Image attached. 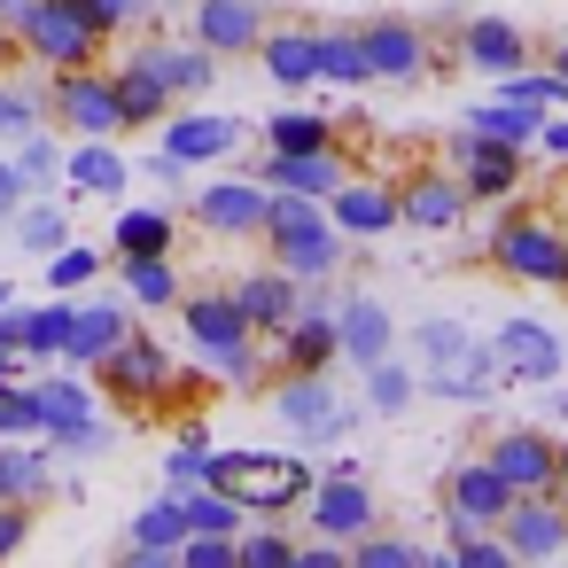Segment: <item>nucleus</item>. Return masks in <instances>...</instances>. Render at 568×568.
<instances>
[{
  "mask_svg": "<svg viewBox=\"0 0 568 568\" xmlns=\"http://www.w3.org/2000/svg\"><path fill=\"white\" fill-rule=\"evenodd\" d=\"M552 71H560V79H568V40H560V48H552Z\"/></svg>",
  "mask_w": 568,
  "mask_h": 568,
  "instance_id": "obj_60",
  "label": "nucleus"
},
{
  "mask_svg": "<svg viewBox=\"0 0 568 568\" xmlns=\"http://www.w3.org/2000/svg\"><path fill=\"white\" fill-rule=\"evenodd\" d=\"M537 125H545V110H537V102H514V94H490V102L467 110V133H490V141H506V149H529Z\"/></svg>",
  "mask_w": 568,
  "mask_h": 568,
  "instance_id": "obj_31",
  "label": "nucleus"
},
{
  "mask_svg": "<svg viewBox=\"0 0 568 568\" xmlns=\"http://www.w3.org/2000/svg\"><path fill=\"white\" fill-rule=\"evenodd\" d=\"M234 552H242V568H296V537L288 529H242Z\"/></svg>",
  "mask_w": 568,
  "mask_h": 568,
  "instance_id": "obj_48",
  "label": "nucleus"
},
{
  "mask_svg": "<svg viewBox=\"0 0 568 568\" xmlns=\"http://www.w3.org/2000/svg\"><path fill=\"white\" fill-rule=\"evenodd\" d=\"M125 180H133V164L110 141H79L63 156V187H79V195H125Z\"/></svg>",
  "mask_w": 568,
  "mask_h": 568,
  "instance_id": "obj_29",
  "label": "nucleus"
},
{
  "mask_svg": "<svg viewBox=\"0 0 568 568\" xmlns=\"http://www.w3.org/2000/svg\"><path fill=\"white\" fill-rule=\"evenodd\" d=\"M110 79H118V110H125V125H156V118L172 110V87H164L149 63H133V55H125Z\"/></svg>",
  "mask_w": 568,
  "mask_h": 568,
  "instance_id": "obj_36",
  "label": "nucleus"
},
{
  "mask_svg": "<svg viewBox=\"0 0 568 568\" xmlns=\"http://www.w3.org/2000/svg\"><path fill=\"white\" fill-rule=\"evenodd\" d=\"M180 568H242V552H234V537H219V529H187Z\"/></svg>",
  "mask_w": 568,
  "mask_h": 568,
  "instance_id": "obj_49",
  "label": "nucleus"
},
{
  "mask_svg": "<svg viewBox=\"0 0 568 568\" xmlns=\"http://www.w3.org/2000/svg\"><path fill=\"white\" fill-rule=\"evenodd\" d=\"M48 118H55L71 141H118V133H125L118 79H110L102 63H87V71H48Z\"/></svg>",
  "mask_w": 568,
  "mask_h": 568,
  "instance_id": "obj_6",
  "label": "nucleus"
},
{
  "mask_svg": "<svg viewBox=\"0 0 568 568\" xmlns=\"http://www.w3.org/2000/svg\"><path fill=\"white\" fill-rule=\"evenodd\" d=\"M32 125H48V87H9L0 79V141H17Z\"/></svg>",
  "mask_w": 568,
  "mask_h": 568,
  "instance_id": "obj_44",
  "label": "nucleus"
},
{
  "mask_svg": "<svg viewBox=\"0 0 568 568\" xmlns=\"http://www.w3.org/2000/svg\"><path fill=\"white\" fill-rule=\"evenodd\" d=\"M257 242H265L273 265L296 273L304 288H312V281H335L343 257H351V234L327 219V203H320V195H288V187H273V211H265V234H257Z\"/></svg>",
  "mask_w": 568,
  "mask_h": 568,
  "instance_id": "obj_1",
  "label": "nucleus"
},
{
  "mask_svg": "<svg viewBox=\"0 0 568 568\" xmlns=\"http://www.w3.org/2000/svg\"><path fill=\"white\" fill-rule=\"evenodd\" d=\"M327 141H335V125L320 110H281L265 125V149H327Z\"/></svg>",
  "mask_w": 568,
  "mask_h": 568,
  "instance_id": "obj_45",
  "label": "nucleus"
},
{
  "mask_svg": "<svg viewBox=\"0 0 568 568\" xmlns=\"http://www.w3.org/2000/svg\"><path fill=\"white\" fill-rule=\"evenodd\" d=\"M133 63H149V71L172 87V102H195V94H211V79H219V55H211L203 40H149V48H133Z\"/></svg>",
  "mask_w": 568,
  "mask_h": 568,
  "instance_id": "obj_20",
  "label": "nucleus"
},
{
  "mask_svg": "<svg viewBox=\"0 0 568 568\" xmlns=\"http://www.w3.org/2000/svg\"><path fill=\"white\" fill-rule=\"evenodd\" d=\"M514 506V483L475 452V459H459L452 475H444V537L459 545L467 529H498V514Z\"/></svg>",
  "mask_w": 568,
  "mask_h": 568,
  "instance_id": "obj_10",
  "label": "nucleus"
},
{
  "mask_svg": "<svg viewBox=\"0 0 568 568\" xmlns=\"http://www.w3.org/2000/svg\"><path fill=\"white\" fill-rule=\"evenodd\" d=\"M180 506H187V529H219V537H242V506L219 490V483H195V490H180Z\"/></svg>",
  "mask_w": 568,
  "mask_h": 568,
  "instance_id": "obj_42",
  "label": "nucleus"
},
{
  "mask_svg": "<svg viewBox=\"0 0 568 568\" xmlns=\"http://www.w3.org/2000/svg\"><path fill=\"white\" fill-rule=\"evenodd\" d=\"M452 172H459L467 203H506V195L521 187V149H506V141H490V133H459V141H452Z\"/></svg>",
  "mask_w": 568,
  "mask_h": 568,
  "instance_id": "obj_16",
  "label": "nucleus"
},
{
  "mask_svg": "<svg viewBox=\"0 0 568 568\" xmlns=\"http://www.w3.org/2000/svg\"><path fill=\"white\" fill-rule=\"evenodd\" d=\"M467 351H483V343H475L459 320H420V327H413V358H420V374H428V366H452V358H467Z\"/></svg>",
  "mask_w": 568,
  "mask_h": 568,
  "instance_id": "obj_41",
  "label": "nucleus"
},
{
  "mask_svg": "<svg viewBox=\"0 0 568 568\" xmlns=\"http://www.w3.org/2000/svg\"><path fill=\"white\" fill-rule=\"evenodd\" d=\"M560 506H568V475H560Z\"/></svg>",
  "mask_w": 568,
  "mask_h": 568,
  "instance_id": "obj_63",
  "label": "nucleus"
},
{
  "mask_svg": "<svg viewBox=\"0 0 568 568\" xmlns=\"http://www.w3.org/2000/svg\"><path fill=\"white\" fill-rule=\"evenodd\" d=\"M490 265L521 288H568V226L560 219H537V211H506L490 226Z\"/></svg>",
  "mask_w": 568,
  "mask_h": 568,
  "instance_id": "obj_4",
  "label": "nucleus"
},
{
  "mask_svg": "<svg viewBox=\"0 0 568 568\" xmlns=\"http://www.w3.org/2000/svg\"><path fill=\"white\" fill-rule=\"evenodd\" d=\"M32 405H40V428H48V436L94 420V389H87L79 374H40V382H32Z\"/></svg>",
  "mask_w": 568,
  "mask_h": 568,
  "instance_id": "obj_35",
  "label": "nucleus"
},
{
  "mask_svg": "<svg viewBox=\"0 0 568 568\" xmlns=\"http://www.w3.org/2000/svg\"><path fill=\"white\" fill-rule=\"evenodd\" d=\"M257 55H265L273 87H288V94L320 87V79H312V32H265V40H257Z\"/></svg>",
  "mask_w": 568,
  "mask_h": 568,
  "instance_id": "obj_39",
  "label": "nucleus"
},
{
  "mask_svg": "<svg viewBox=\"0 0 568 568\" xmlns=\"http://www.w3.org/2000/svg\"><path fill=\"white\" fill-rule=\"evenodd\" d=\"M498 537L514 545V560H560L568 552V506H560V490H514V506L498 514Z\"/></svg>",
  "mask_w": 568,
  "mask_h": 568,
  "instance_id": "obj_13",
  "label": "nucleus"
},
{
  "mask_svg": "<svg viewBox=\"0 0 568 568\" xmlns=\"http://www.w3.org/2000/svg\"><path fill=\"white\" fill-rule=\"evenodd\" d=\"M560 475H568V436H560Z\"/></svg>",
  "mask_w": 568,
  "mask_h": 568,
  "instance_id": "obj_62",
  "label": "nucleus"
},
{
  "mask_svg": "<svg viewBox=\"0 0 568 568\" xmlns=\"http://www.w3.org/2000/svg\"><path fill=\"white\" fill-rule=\"evenodd\" d=\"M17 242L32 250V257H55L63 242H71V211H63V195H40V203H17Z\"/></svg>",
  "mask_w": 568,
  "mask_h": 568,
  "instance_id": "obj_37",
  "label": "nucleus"
},
{
  "mask_svg": "<svg viewBox=\"0 0 568 568\" xmlns=\"http://www.w3.org/2000/svg\"><path fill=\"white\" fill-rule=\"evenodd\" d=\"M327 219H335L351 242H382L389 226H405L397 187H382V180H343V187L327 195Z\"/></svg>",
  "mask_w": 568,
  "mask_h": 568,
  "instance_id": "obj_19",
  "label": "nucleus"
},
{
  "mask_svg": "<svg viewBox=\"0 0 568 568\" xmlns=\"http://www.w3.org/2000/svg\"><path fill=\"white\" fill-rule=\"evenodd\" d=\"M9 71H17V32L0 24V79H9Z\"/></svg>",
  "mask_w": 568,
  "mask_h": 568,
  "instance_id": "obj_59",
  "label": "nucleus"
},
{
  "mask_svg": "<svg viewBox=\"0 0 568 568\" xmlns=\"http://www.w3.org/2000/svg\"><path fill=\"white\" fill-rule=\"evenodd\" d=\"M164 149H172L180 164H219V156H234V149H242V118H219V110H180V118L164 125Z\"/></svg>",
  "mask_w": 568,
  "mask_h": 568,
  "instance_id": "obj_25",
  "label": "nucleus"
},
{
  "mask_svg": "<svg viewBox=\"0 0 568 568\" xmlns=\"http://www.w3.org/2000/svg\"><path fill=\"white\" fill-rule=\"evenodd\" d=\"M537 141H545V156H552V164H568V118H560V110H545Z\"/></svg>",
  "mask_w": 568,
  "mask_h": 568,
  "instance_id": "obj_55",
  "label": "nucleus"
},
{
  "mask_svg": "<svg viewBox=\"0 0 568 568\" xmlns=\"http://www.w3.org/2000/svg\"><path fill=\"white\" fill-rule=\"evenodd\" d=\"M483 351H490V374H498V382H521V389H545V382L568 374V343H560V327H545L537 312L498 320V335H490Z\"/></svg>",
  "mask_w": 568,
  "mask_h": 568,
  "instance_id": "obj_7",
  "label": "nucleus"
},
{
  "mask_svg": "<svg viewBox=\"0 0 568 568\" xmlns=\"http://www.w3.org/2000/svg\"><path fill=\"white\" fill-rule=\"evenodd\" d=\"M234 304H242V320H250L257 335H281V327L296 320V304H304V281L281 273V265H265V273H242V281H234Z\"/></svg>",
  "mask_w": 568,
  "mask_h": 568,
  "instance_id": "obj_23",
  "label": "nucleus"
},
{
  "mask_svg": "<svg viewBox=\"0 0 568 568\" xmlns=\"http://www.w3.org/2000/svg\"><path fill=\"white\" fill-rule=\"evenodd\" d=\"M265 211H273V187L250 172V180H211L195 187V226L203 234H226V242H257L265 234Z\"/></svg>",
  "mask_w": 568,
  "mask_h": 568,
  "instance_id": "obj_11",
  "label": "nucleus"
},
{
  "mask_svg": "<svg viewBox=\"0 0 568 568\" xmlns=\"http://www.w3.org/2000/svg\"><path fill=\"white\" fill-rule=\"evenodd\" d=\"M351 568H428V552H420V545H405V537L366 529V537H351Z\"/></svg>",
  "mask_w": 568,
  "mask_h": 568,
  "instance_id": "obj_46",
  "label": "nucleus"
},
{
  "mask_svg": "<svg viewBox=\"0 0 568 568\" xmlns=\"http://www.w3.org/2000/svg\"><path fill=\"white\" fill-rule=\"evenodd\" d=\"M172 242H180L172 211H118L110 226V257H172Z\"/></svg>",
  "mask_w": 568,
  "mask_h": 568,
  "instance_id": "obj_34",
  "label": "nucleus"
},
{
  "mask_svg": "<svg viewBox=\"0 0 568 568\" xmlns=\"http://www.w3.org/2000/svg\"><path fill=\"white\" fill-rule=\"evenodd\" d=\"M180 545H187V506H180V490H172V498H156V506L133 514V552H125V568H172Z\"/></svg>",
  "mask_w": 568,
  "mask_h": 568,
  "instance_id": "obj_26",
  "label": "nucleus"
},
{
  "mask_svg": "<svg viewBox=\"0 0 568 568\" xmlns=\"http://www.w3.org/2000/svg\"><path fill=\"white\" fill-rule=\"evenodd\" d=\"M195 40L211 55H250L265 40V9L257 0H195Z\"/></svg>",
  "mask_w": 568,
  "mask_h": 568,
  "instance_id": "obj_24",
  "label": "nucleus"
},
{
  "mask_svg": "<svg viewBox=\"0 0 568 568\" xmlns=\"http://www.w3.org/2000/svg\"><path fill=\"white\" fill-rule=\"evenodd\" d=\"M312 537H366L374 529V490H366V475L358 467H327L320 483H312Z\"/></svg>",
  "mask_w": 568,
  "mask_h": 568,
  "instance_id": "obj_15",
  "label": "nucleus"
},
{
  "mask_svg": "<svg viewBox=\"0 0 568 568\" xmlns=\"http://www.w3.org/2000/svg\"><path fill=\"white\" fill-rule=\"evenodd\" d=\"M211 483L242 506V514H288V506H304L312 498V467L296 459V452H211Z\"/></svg>",
  "mask_w": 568,
  "mask_h": 568,
  "instance_id": "obj_3",
  "label": "nucleus"
},
{
  "mask_svg": "<svg viewBox=\"0 0 568 568\" xmlns=\"http://www.w3.org/2000/svg\"><path fill=\"white\" fill-rule=\"evenodd\" d=\"M180 327H187V343L219 366V382H234V389H257L265 382V351H257V327L242 320V304H234V288H180Z\"/></svg>",
  "mask_w": 568,
  "mask_h": 568,
  "instance_id": "obj_2",
  "label": "nucleus"
},
{
  "mask_svg": "<svg viewBox=\"0 0 568 568\" xmlns=\"http://www.w3.org/2000/svg\"><path fill=\"white\" fill-rule=\"evenodd\" d=\"M0 498H9V490H0Z\"/></svg>",
  "mask_w": 568,
  "mask_h": 568,
  "instance_id": "obj_64",
  "label": "nucleus"
},
{
  "mask_svg": "<svg viewBox=\"0 0 568 568\" xmlns=\"http://www.w3.org/2000/svg\"><path fill=\"white\" fill-rule=\"evenodd\" d=\"M397 211H405V226H420V234H452V226L467 219V187H459V172H413V180L397 187Z\"/></svg>",
  "mask_w": 568,
  "mask_h": 568,
  "instance_id": "obj_21",
  "label": "nucleus"
},
{
  "mask_svg": "<svg viewBox=\"0 0 568 568\" xmlns=\"http://www.w3.org/2000/svg\"><path fill=\"white\" fill-rule=\"evenodd\" d=\"M335 327H343V358L351 366H374V358L397 351V327H389V312L374 296H335Z\"/></svg>",
  "mask_w": 568,
  "mask_h": 568,
  "instance_id": "obj_27",
  "label": "nucleus"
},
{
  "mask_svg": "<svg viewBox=\"0 0 568 568\" xmlns=\"http://www.w3.org/2000/svg\"><path fill=\"white\" fill-rule=\"evenodd\" d=\"M358 40H366L374 79H389V87H413V79L428 71V32H420V24H405V17H374Z\"/></svg>",
  "mask_w": 568,
  "mask_h": 568,
  "instance_id": "obj_18",
  "label": "nucleus"
},
{
  "mask_svg": "<svg viewBox=\"0 0 568 568\" xmlns=\"http://www.w3.org/2000/svg\"><path fill=\"white\" fill-rule=\"evenodd\" d=\"M133 320H125V304L118 296H94V304H79V320H71V366H102L110 351H118V335H125Z\"/></svg>",
  "mask_w": 568,
  "mask_h": 568,
  "instance_id": "obj_28",
  "label": "nucleus"
},
{
  "mask_svg": "<svg viewBox=\"0 0 568 568\" xmlns=\"http://www.w3.org/2000/svg\"><path fill=\"white\" fill-rule=\"evenodd\" d=\"M483 459L514 483V490H560V436L552 428H498L483 444Z\"/></svg>",
  "mask_w": 568,
  "mask_h": 568,
  "instance_id": "obj_14",
  "label": "nucleus"
},
{
  "mask_svg": "<svg viewBox=\"0 0 568 568\" xmlns=\"http://www.w3.org/2000/svg\"><path fill=\"white\" fill-rule=\"evenodd\" d=\"M343 358V327H335V296L327 281H312V296L296 304V320L281 327V366L288 374H327Z\"/></svg>",
  "mask_w": 568,
  "mask_h": 568,
  "instance_id": "obj_12",
  "label": "nucleus"
},
{
  "mask_svg": "<svg viewBox=\"0 0 568 568\" xmlns=\"http://www.w3.org/2000/svg\"><path fill=\"white\" fill-rule=\"evenodd\" d=\"M24 366H32V358H24V351H9V343H0V382H17V374H24Z\"/></svg>",
  "mask_w": 568,
  "mask_h": 568,
  "instance_id": "obj_58",
  "label": "nucleus"
},
{
  "mask_svg": "<svg viewBox=\"0 0 568 568\" xmlns=\"http://www.w3.org/2000/svg\"><path fill=\"white\" fill-rule=\"evenodd\" d=\"M118 273H125V304H141V312H172L180 304L172 257H118Z\"/></svg>",
  "mask_w": 568,
  "mask_h": 568,
  "instance_id": "obj_38",
  "label": "nucleus"
},
{
  "mask_svg": "<svg viewBox=\"0 0 568 568\" xmlns=\"http://www.w3.org/2000/svg\"><path fill=\"white\" fill-rule=\"evenodd\" d=\"M413 397H420V374H413L405 358H374V366H366V405H374L382 420H397Z\"/></svg>",
  "mask_w": 568,
  "mask_h": 568,
  "instance_id": "obj_40",
  "label": "nucleus"
},
{
  "mask_svg": "<svg viewBox=\"0 0 568 568\" xmlns=\"http://www.w3.org/2000/svg\"><path fill=\"white\" fill-rule=\"evenodd\" d=\"M48 452H55V459H94V452H110V428H102V420L55 428V436H48Z\"/></svg>",
  "mask_w": 568,
  "mask_h": 568,
  "instance_id": "obj_51",
  "label": "nucleus"
},
{
  "mask_svg": "<svg viewBox=\"0 0 568 568\" xmlns=\"http://www.w3.org/2000/svg\"><path fill=\"white\" fill-rule=\"evenodd\" d=\"M94 374H102V389H110L118 405H164V397L180 389L172 351H164L156 335H141V327H125V335H118V351H110Z\"/></svg>",
  "mask_w": 568,
  "mask_h": 568,
  "instance_id": "obj_8",
  "label": "nucleus"
},
{
  "mask_svg": "<svg viewBox=\"0 0 568 568\" xmlns=\"http://www.w3.org/2000/svg\"><path fill=\"white\" fill-rule=\"evenodd\" d=\"M102 40L110 32L79 9V0H40L24 17V32H17V55L40 63V71H87V63H102Z\"/></svg>",
  "mask_w": 568,
  "mask_h": 568,
  "instance_id": "obj_5",
  "label": "nucleus"
},
{
  "mask_svg": "<svg viewBox=\"0 0 568 568\" xmlns=\"http://www.w3.org/2000/svg\"><path fill=\"white\" fill-rule=\"evenodd\" d=\"M102 265H110L102 250H79V242H63V250L48 257V288H55V296H79V288H94V281H102Z\"/></svg>",
  "mask_w": 568,
  "mask_h": 568,
  "instance_id": "obj_43",
  "label": "nucleus"
},
{
  "mask_svg": "<svg viewBox=\"0 0 568 568\" xmlns=\"http://www.w3.org/2000/svg\"><path fill=\"white\" fill-rule=\"evenodd\" d=\"M17 172H24L32 187H48V180H63V149H55V133H48V125H32V133H17Z\"/></svg>",
  "mask_w": 568,
  "mask_h": 568,
  "instance_id": "obj_47",
  "label": "nucleus"
},
{
  "mask_svg": "<svg viewBox=\"0 0 568 568\" xmlns=\"http://www.w3.org/2000/svg\"><path fill=\"white\" fill-rule=\"evenodd\" d=\"M0 436H48V428H40V405H32L24 382H0Z\"/></svg>",
  "mask_w": 568,
  "mask_h": 568,
  "instance_id": "obj_50",
  "label": "nucleus"
},
{
  "mask_svg": "<svg viewBox=\"0 0 568 568\" xmlns=\"http://www.w3.org/2000/svg\"><path fill=\"white\" fill-rule=\"evenodd\" d=\"M24 537H32V506L0 498V560H17V552H24Z\"/></svg>",
  "mask_w": 568,
  "mask_h": 568,
  "instance_id": "obj_52",
  "label": "nucleus"
},
{
  "mask_svg": "<svg viewBox=\"0 0 568 568\" xmlns=\"http://www.w3.org/2000/svg\"><path fill=\"white\" fill-rule=\"evenodd\" d=\"M312 79H327V87H366V79H374L366 40H358V32H312Z\"/></svg>",
  "mask_w": 568,
  "mask_h": 568,
  "instance_id": "obj_33",
  "label": "nucleus"
},
{
  "mask_svg": "<svg viewBox=\"0 0 568 568\" xmlns=\"http://www.w3.org/2000/svg\"><path fill=\"white\" fill-rule=\"evenodd\" d=\"M257 180L265 187H288V195H335L343 180H351V164H343V149L327 141V149H265V164H257Z\"/></svg>",
  "mask_w": 568,
  "mask_h": 568,
  "instance_id": "obj_17",
  "label": "nucleus"
},
{
  "mask_svg": "<svg viewBox=\"0 0 568 568\" xmlns=\"http://www.w3.org/2000/svg\"><path fill=\"white\" fill-rule=\"evenodd\" d=\"M71 320H79V304L71 296H48L40 312H17V351L40 366V358H63L71 351Z\"/></svg>",
  "mask_w": 568,
  "mask_h": 568,
  "instance_id": "obj_30",
  "label": "nucleus"
},
{
  "mask_svg": "<svg viewBox=\"0 0 568 568\" xmlns=\"http://www.w3.org/2000/svg\"><path fill=\"white\" fill-rule=\"evenodd\" d=\"M40 9V0H0V24H9V32H24V17Z\"/></svg>",
  "mask_w": 568,
  "mask_h": 568,
  "instance_id": "obj_56",
  "label": "nucleus"
},
{
  "mask_svg": "<svg viewBox=\"0 0 568 568\" xmlns=\"http://www.w3.org/2000/svg\"><path fill=\"white\" fill-rule=\"evenodd\" d=\"M545 420H568V382H545Z\"/></svg>",
  "mask_w": 568,
  "mask_h": 568,
  "instance_id": "obj_57",
  "label": "nucleus"
},
{
  "mask_svg": "<svg viewBox=\"0 0 568 568\" xmlns=\"http://www.w3.org/2000/svg\"><path fill=\"white\" fill-rule=\"evenodd\" d=\"M0 304H17V288H9V281H0Z\"/></svg>",
  "mask_w": 568,
  "mask_h": 568,
  "instance_id": "obj_61",
  "label": "nucleus"
},
{
  "mask_svg": "<svg viewBox=\"0 0 568 568\" xmlns=\"http://www.w3.org/2000/svg\"><path fill=\"white\" fill-rule=\"evenodd\" d=\"M79 9H87L102 32H125L133 17H149V0H79Z\"/></svg>",
  "mask_w": 568,
  "mask_h": 568,
  "instance_id": "obj_53",
  "label": "nucleus"
},
{
  "mask_svg": "<svg viewBox=\"0 0 568 568\" xmlns=\"http://www.w3.org/2000/svg\"><path fill=\"white\" fill-rule=\"evenodd\" d=\"M420 389H428V397H444V405H483V397L498 389L490 351H467V358H452V366H428V374H420Z\"/></svg>",
  "mask_w": 568,
  "mask_h": 568,
  "instance_id": "obj_32",
  "label": "nucleus"
},
{
  "mask_svg": "<svg viewBox=\"0 0 568 568\" xmlns=\"http://www.w3.org/2000/svg\"><path fill=\"white\" fill-rule=\"evenodd\" d=\"M273 413H281L288 436H312V444H335V436L358 428V405H351L327 374H288V382L273 389Z\"/></svg>",
  "mask_w": 568,
  "mask_h": 568,
  "instance_id": "obj_9",
  "label": "nucleus"
},
{
  "mask_svg": "<svg viewBox=\"0 0 568 568\" xmlns=\"http://www.w3.org/2000/svg\"><path fill=\"white\" fill-rule=\"evenodd\" d=\"M459 55H467V71L506 79V71H521V63H529V32H521V24H506V17H467V24H459Z\"/></svg>",
  "mask_w": 568,
  "mask_h": 568,
  "instance_id": "obj_22",
  "label": "nucleus"
},
{
  "mask_svg": "<svg viewBox=\"0 0 568 568\" xmlns=\"http://www.w3.org/2000/svg\"><path fill=\"white\" fill-rule=\"evenodd\" d=\"M32 195V180L17 172V156H0V219H17V203Z\"/></svg>",
  "mask_w": 568,
  "mask_h": 568,
  "instance_id": "obj_54",
  "label": "nucleus"
}]
</instances>
